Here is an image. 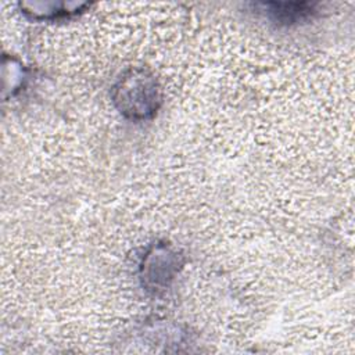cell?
Wrapping results in <instances>:
<instances>
[{"instance_id":"2","label":"cell","mask_w":355,"mask_h":355,"mask_svg":"<svg viewBox=\"0 0 355 355\" xmlns=\"http://www.w3.org/2000/svg\"><path fill=\"white\" fill-rule=\"evenodd\" d=\"M270 17L280 22H294L313 12V4L308 3H269L266 4Z\"/></svg>"},{"instance_id":"1","label":"cell","mask_w":355,"mask_h":355,"mask_svg":"<svg viewBox=\"0 0 355 355\" xmlns=\"http://www.w3.org/2000/svg\"><path fill=\"white\" fill-rule=\"evenodd\" d=\"M114 101L119 111L133 119L153 116L161 103L159 86L144 69H129L114 87Z\"/></svg>"}]
</instances>
